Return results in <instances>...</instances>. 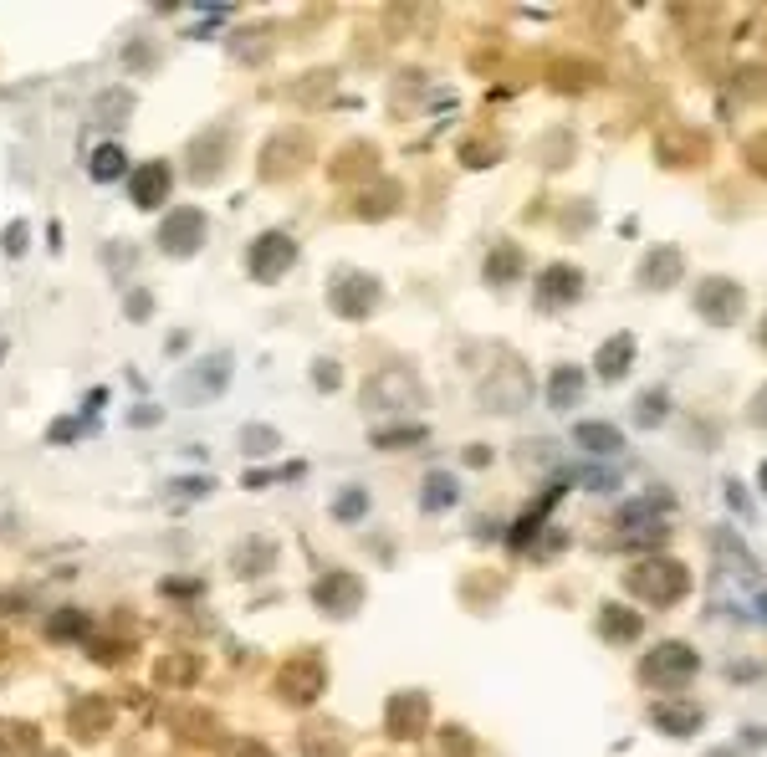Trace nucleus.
<instances>
[{
    "label": "nucleus",
    "instance_id": "51",
    "mask_svg": "<svg viewBox=\"0 0 767 757\" xmlns=\"http://www.w3.org/2000/svg\"><path fill=\"white\" fill-rule=\"evenodd\" d=\"M762 333H767V328H762Z\"/></svg>",
    "mask_w": 767,
    "mask_h": 757
},
{
    "label": "nucleus",
    "instance_id": "36",
    "mask_svg": "<svg viewBox=\"0 0 767 757\" xmlns=\"http://www.w3.org/2000/svg\"><path fill=\"white\" fill-rule=\"evenodd\" d=\"M302 752H307V757H343V742H338V732L312 727V732L302 737Z\"/></svg>",
    "mask_w": 767,
    "mask_h": 757
},
{
    "label": "nucleus",
    "instance_id": "25",
    "mask_svg": "<svg viewBox=\"0 0 767 757\" xmlns=\"http://www.w3.org/2000/svg\"><path fill=\"white\" fill-rule=\"evenodd\" d=\"M629 359H635V338H629V333H619L614 343H604V348H599L594 369H599L604 379H619V374L629 369Z\"/></svg>",
    "mask_w": 767,
    "mask_h": 757
},
{
    "label": "nucleus",
    "instance_id": "20",
    "mask_svg": "<svg viewBox=\"0 0 767 757\" xmlns=\"http://www.w3.org/2000/svg\"><path fill=\"white\" fill-rule=\"evenodd\" d=\"M41 732L31 722H0V757H36Z\"/></svg>",
    "mask_w": 767,
    "mask_h": 757
},
{
    "label": "nucleus",
    "instance_id": "19",
    "mask_svg": "<svg viewBox=\"0 0 767 757\" xmlns=\"http://www.w3.org/2000/svg\"><path fill=\"white\" fill-rule=\"evenodd\" d=\"M578 287H583L578 266H548V272L537 277V292H543V302H573Z\"/></svg>",
    "mask_w": 767,
    "mask_h": 757
},
{
    "label": "nucleus",
    "instance_id": "34",
    "mask_svg": "<svg viewBox=\"0 0 767 757\" xmlns=\"http://www.w3.org/2000/svg\"><path fill=\"white\" fill-rule=\"evenodd\" d=\"M277 445H282L277 430H266V425H246V430H241V451H246V456H272Z\"/></svg>",
    "mask_w": 767,
    "mask_h": 757
},
{
    "label": "nucleus",
    "instance_id": "31",
    "mask_svg": "<svg viewBox=\"0 0 767 757\" xmlns=\"http://www.w3.org/2000/svg\"><path fill=\"white\" fill-rule=\"evenodd\" d=\"M583 399V374L578 369H558L553 374V410H568Z\"/></svg>",
    "mask_w": 767,
    "mask_h": 757
},
{
    "label": "nucleus",
    "instance_id": "12",
    "mask_svg": "<svg viewBox=\"0 0 767 757\" xmlns=\"http://www.w3.org/2000/svg\"><path fill=\"white\" fill-rule=\"evenodd\" d=\"M425 722H430V701L420 691H399L389 701V711H384V727H389L394 742H415L425 732Z\"/></svg>",
    "mask_w": 767,
    "mask_h": 757
},
{
    "label": "nucleus",
    "instance_id": "21",
    "mask_svg": "<svg viewBox=\"0 0 767 757\" xmlns=\"http://www.w3.org/2000/svg\"><path fill=\"white\" fill-rule=\"evenodd\" d=\"M675 277H681V251H670V246H660L655 256H645V266H640V282L645 287H670Z\"/></svg>",
    "mask_w": 767,
    "mask_h": 757
},
{
    "label": "nucleus",
    "instance_id": "9",
    "mask_svg": "<svg viewBox=\"0 0 767 757\" xmlns=\"http://www.w3.org/2000/svg\"><path fill=\"white\" fill-rule=\"evenodd\" d=\"M200 241H205V210L179 205V210H169V215L159 220V246H164L169 256H195Z\"/></svg>",
    "mask_w": 767,
    "mask_h": 757
},
{
    "label": "nucleus",
    "instance_id": "18",
    "mask_svg": "<svg viewBox=\"0 0 767 757\" xmlns=\"http://www.w3.org/2000/svg\"><path fill=\"white\" fill-rule=\"evenodd\" d=\"M640 630H645V619H640L635 609H614V604L599 609V635H604V640L629 645V640H640Z\"/></svg>",
    "mask_w": 767,
    "mask_h": 757
},
{
    "label": "nucleus",
    "instance_id": "28",
    "mask_svg": "<svg viewBox=\"0 0 767 757\" xmlns=\"http://www.w3.org/2000/svg\"><path fill=\"white\" fill-rule=\"evenodd\" d=\"M517 272H522V251L512 241H502V246L486 256V282H512Z\"/></svg>",
    "mask_w": 767,
    "mask_h": 757
},
{
    "label": "nucleus",
    "instance_id": "14",
    "mask_svg": "<svg viewBox=\"0 0 767 757\" xmlns=\"http://www.w3.org/2000/svg\"><path fill=\"white\" fill-rule=\"evenodd\" d=\"M169 185H174V174H169V164H164V159L128 169V200L139 205V210H159V205H164V195H169Z\"/></svg>",
    "mask_w": 767,
    "mask_h": 757
},
{
    "label": "nucleus",
    "instance_id": "13",
    "mask_svg": "<svg viewBox=\"0 0 767 757\" xmlns=\"http://www.w3.org/2000/svg\"><path fill=\"white\" fill-rule=\"evenodd\" d=\"M312 599H318V609H328L333 619H348L358 604H364V584H358L353 573H323Z\"/></svg>",
    "mask_w": 767,
    "mask_h": 757
},
{
    "label": "nucleus",
    "instance_id": "38",
    "mask_svg": "<svg viewBox=\"0 0 767 757\" xmlns=\"http://www.w3.org/2000/svg\"><path fill=\"white\" fill-rule=\"evenodd\" d=\"M128 113H133V98H128V93H103L98 108H93L98 123H113V118H128Z\"/></svg>",
    "mask_w": 767,
    "mask_h": 757
},
{
    "label": "nucleus",
    "instance_id": "15",
    "mask_svg": "<svg viewBox=\"0 0 767 757\" xmlns=\"http://www.w3.org/2000/svg\"><path fill=\"white\" fill-rule=\"evenodd\" d=\"M67 727H72L77 742H98V737L113 727V706H108L103 696H82V701L67 711Z\"/></svg>",
    "mask_w": 767,
    "mask_h": 757
},
{
    "label": "nucleus",
    "instance_id": "27",
    "mask_svg": "<svg viewBox=\"0 0 767 757\" xmlns=\"http://www.w3.org/2000/svg\"><path fill=\"white\" fill-rule=\"evenodd\" d=\"M379 164V149L374 144H353V149H343L338 159H333V180H348V174H369Z\"/></svg>",
    "mask_w": 767,
    "mask_h": 757
},
{
    "label": "nucleus",
    "instance_id": "37",
    "mask_svg": "<svg viewBox=\"0 0 767 757\" xmlns=\"http://www.w3.org/2000/svg\"><path fill=\"white\" fill-rule=\"evenodd\" d=\"M164 492L179 497V502H195V497H210V492H215V481H210V476H179V481L164 486Z\"/></svg>",
    "mask_w": 767,
    "mask_h": 757
},
{
    "label": "nucleus",
    "instance_id": "30",
    "mask_svg": "<svg viewBox=\"0 0 767 757\" xmlns=\"http://www.w3.org/2000/svg\"><path fill=\"white\" fill-rule=\"evenodd\" d=\"M553 82L563 87V93H578L583 82H599V67H589V62H553Z\"/></svg>",
    "mask_w": 767,
    "mask_h": 757
},
{
    "label": "nucleus",
    "instance_id": "49",
    "mask_svg": "<svg viewBox=\"0 0 767 757\" xmlns=\"http://www.w3.org/2000/svg\"><path fill=\"white\" fill-rule=\"evenodd\" d=\"M762 492H767V466H762Z\"/></svg>",
    "mask_w": 767,
    "mask_h": 757
},
{
    "label": "nucleus",
    "instance_id": "6",
    "mask_svg": "<svg viewBox=\"0 0 767 757\" xmlns=\"http://www.w3.org/2000/svg\"><path fill=\"white\" fill-rule=\"evenodd\" d=\"M706 154H711V144H706V133H696V128L670 123V128L655 133V159L665 169H696V164H706Z\"/></svg>",
    "mask_w": 767,
    "mask_h": 757
},
{
    "label": "nucleus",
    "instance_id": "8",
    "mask_svg": "<svg viewBox=\"0 0 767 757\" xmlns=\"http://www.w3.org/2000/svg\"><path fill=\"white\" fill-rule=\"evenodd\" d=\"M696 650L691 645H681V640H665V645H655L650 650V660L640 665V676L645 681H655V686H681V681H691L696 676Z\"/></svg>",
    "mask_w": 767,
    "mask_h": 757
},
{
    "label": "nucleus",
    "instance_id": "44",
    "mask_svg": "<svg viewBox=\"0 0 767 757\" xmlns=\"http://www.w3.org/2000/svg\"><path fill=\"white\" fill-rule=\"evenodd\" d=\"M93 655H98L103 665H118V660L128 655V645H118V640H93Z\"/></svg>",
    "mask_w": 767,
    "mask_h": 757
},
{
    "label": "nucleus",
    "instance_id": "2",
    "mask_svg": "<svg viewBox=\"0 0 767 757\" xmlns=\"http://www.w3.org/2000/svg\"><path fill=\"white\" fill-rule=\"evenodd\" d=\"M323 686H328V665H323V655H292L282 671H277V696L287 701V706H312L323 696Z\"/></svg>",
    "mask_w": 767,
    "mask_h": 757
},
{
    "label": "nucleus",
    "instance_id": "45",
    "mask_svg": "<svg viewBox=\"0 0 767 757\" xmlns=\"http://www.w3.org/2000/svg\"><path fill=\"white\" fill-rule=\"evenodd\" d=\"M312 374H318V384H323V389H338V364H318Z\"/></svg>",
    "mask_w": 767,
    "mask_h": 757
},
{
    "label": "nucleus",
    "instance_id": "3",
    "mask_svg": "<svg viewBox=\"0 0 767 757\" xmlns=\"http://www.w3.org/2000/svg\"><path fill=\"white\" fill-rule=\"evenodd\" d=\"M225 384H231V353H210V359H195L174 379V394H179V405H205Z\"/></svg>",
    "mask_w": 767,
    "mask_h": 757
},
{
    "label": "nucleus",
    "instance_id": "33",
    "mask_svg": "<svg viewBox=\"0 0 767 757\" xmlns=\"http://www.w3.org/2000/svg\"><path fill=\"white\" fill-rule=\"evenodd\" d=\"M272 558H277V553H272V543H246V548H236V558H231V563H236V568L251 578V573H266V568H272Z\"/></svg>",
    "mask_w": 767,
    "mask_h": 757
},
{
    "label": "nucleus",
    "instance_id": "23",
    "mask_svg": "<svg viewBox=\"0 0 767 757\" xmlns=\"http://www.w3.org/2000/svg\"><path fill=\"white\" fill-rule=\"evenodd\" d=\"M123 169H128V154H123L118 144H98V149H93V159H87V174H93L98 185L123 180Z\"/></svg>",
    "mask_w": 767,
    "mask_h": 757
},
{
    "label": "nucleus",
    "instance_id": "4",
    "mask_svg": "<svg viewBox=\"0 0 767 757\" xmlns=\"http://www.w3.org/2000/svg\"><path fill=\"white\" fill-rule=\"evenodd\" d=\"M292 261H297V241H292L287 231H266V236H256L251 251H246V272H251L256 282H277V277H287Z\"/></svg>",
    "mask_w": 767,
    "mask_h": 757
},
{
    "label": "nucleus",
    "instance_id": "32",
    "mask_svg": "<svg viewBox=\"0 0 767 757\" xmlns=\"http://www.w3.org/2000/svg\"><path fill=\"white\" fill-rule=\"evenodd\" d=\"M394 205H399V185H389V180H384V185H374V195L364 190V200H358V215H364V220L374 215V220H379V215H389Z\"/></svg>",
    "mask_w": 767,
    "mask_h": 757
},
{
    "label": "nucleus",
    "instance_id": "42",
    "mask_svg": "<svg viewBox=\"0 0 767 757\" xmlns=\"http://www.w3.org/2000/svg\"><path fill=\"white\" fill-rule=\"evenodd\" d=\"M220 757H272V747L266 742H251V737H241V742H231Z\"/></svg>",
    "mask_w": 767,
    "mask_h": 757
},
{
    "label": "nucleus",
    "instance_id": "16",
    "mask_svg": "<svg viewBox=\"0 0 767 757\" xmlns=\"http://www.w3.org/2000/svg\"><path fill=\"white\" fill-rule=\"evenodd\" d=\"M650 722L670 737H691L701 727V706L696 701H655L650 706Z\"/></svg>",
    "mask_w": 767,
    "mask_h": 757
},
{
    "label": "nucleus",
    "instance_id": "35",
    "mask_svg": "<svg viewBox=\"0 0 767 757\" xmlns=\"http://www.w3.org/2000/svg\"><path fill=\"white\" fill-rule=\"evenodd\" d=\"M47 635L52 640H82L87 635V614H77V609H62L52 625H47Z\"/></svg>",
    "mask_w": 767,
    "mask_h": 757
},
{
    "label": "nucleus",
    "instance_id": "39",
    "mask_svg": "<svg viewBox=\"0 0 767 757\" xmlns=\"http://www.w3.org/2000/svg\"><path fill=\"white\" fill-rule=\"evenodd\" d=\"M333 512L343 517V522H353V517H364L369 512V492H358V486H348V492L333 502Z\"/></svg>",
    "mask_w": 767,
    "mask_h": 757
},
{
    "label": "nucleus",
    "instance_id": "24",
    "mask_svg": "<svg viewBox=\"0 0 767 757\" xmlns=\"http://www.w3.org/2000/svg\"><path fill=\"white\" fill-rule=\"evenodd\" d=\"M573 440L583 445V451H599V456H614L619 445H624V435L614 430V425H594V420H583V425H573Z\"/></svg>",
    "mask_w": 767,
    "mask_h": 757
},
{
    "label": "nucleus",
    "instance_id": "1",
    "mask_svg": "<svg viewBox=\"0 0 767 757\" xmlns=\"http://www.w3.org/2000/svg\"><path fill=\"white\" fill-rule=\"evenodd\" d=\"M629 594H640V599H650L655 609H665V604H675L686 589H691V573L675 563V558H650V563H640V568H629Z\"/></svg>",
    "mask_w": 767,
    "mask_h": 757
},
{
    "label": "nucleus",
    "instance_id": "5",
    "mask_svg": "<svg viewBox=\"0 0 767 757\" xmlns=\"http://www.w3.org/2000/svg\"><path fill=\"white\" fill-rule=\"evenodd\" d=\"M328 307L338 318H369L379 307V282L369 272H338L328 287Z\"/></svg>",
    "mask_w": 767,
    "mask_h": 757
},
{
    "label": "nucleus",
    "instance_id": "41",
    "mask_svg": "<svg viewBox=\"0 0 767 757\" xmlns=\"http://www.w3.org/2000/svg\"><path fill=\"white\" fill-rule=\"evenodd\" d=\"M440 757H471V737H466V732H456V727L440 732Z\"/></svg>",
    "mask_w": 767,
    "mask_h": 757
},
{
    "label": "nucleus",
    "instance_id": "10",
    "mask_svg": "<svg viewBox=\"0 0 767 757\" xmlns=\"http://www.w3.org/2000/svg\"><path fill=\"white\" fill-rule=\"evenodd\" d=\"M307 159H312V139H307L302 128L277 133V139L261 149V169H266V180H292L297 169H307Z\"/></svg>",
    "mask_w": 767,
    "mask_h": 757
},
{
    "label": "nucleus",
    "instance_id": "40",
    "mask_svg": "<svg viewBox=\"0 0 767 757\" xmlns=\"http://www.w3.org/2000/svg\"><path fill=\"white\" fill-rule=\"evenodd\" d=\"M665 420V389L640 394V425H660Z\"/></svg>",
    "mask_w": 767,
    "mask_h": 757
},
{
    "label": "nucleus",
    "instance_id": "7",
    "mask_svg": "<svg viewBox=\"0 0 767 757\" xmlns=\"http://www.w3.org/2000/svg\"><path fill=\"white\" fill-rule=\"evenodd\" d=\"M364 405L389 410V415H410V410H420V405H425V389H420L410 374L389 369V374H379V379L364 389Z\"/></svg>",
    "mask_w": 767,
    "mask_h": 757
},
{
    "label": "nucleus",
    "instance_id": "50",
    "mask_svg": "<svg viewBox=\"0 0 767 757\" xmlns=\"http://www.w3.org/2000/svg\"><path fill=\"white\" fill-rule=\"evenodd\" d=\"M0 359H6V338H0Z\"/></svg>",
    "mask_w": 767,
    "mask_h": 757
},
{
    "label": "nucleus",
    "instance_id": "26",
    "mask_svg": "<svg viewBox=\"0 0 767 757\" xmlns=\"http://www.w3.org/2000/svg\"><path fill=\"white\" fill-rule=\"evenodd\" d=\"M169 727H174L179 742H205V737H215V717H210V711H174Z\"/></svg>",
    "mask_w": 767,
    "mask_h": 757
},
{
    "label": "nucleus",
    "instance_id": "17",
    "mask_svg": "<svg viewBox=\"0 0 767 757\" xmlns=\"http://www.w3.org/2000/svg\"><path fill=\"white\" fill-rule=\"evenodd\" d=\"M190 174H195V180H220V169H225V133L220 128H210L205 133V139H195L190 144Z\"/></svg>",
    "mask_w": 767,
    "mask_h": 757
},
{
    "label": "nucleus",
    "instance_id": "43",
    "mask_svg": "<svg viewBox=\"0 0 767 757\" xmlns=\"http://www.w3.org/2000/svg\"><path fill=\"white\" fill-rule=\"evenodd\" d=\"M747 169H757L762 180H767V133H757V139L747 144Z\"/></svg>",
    "mask_w": 767,
    "mask_h": 757
},
{
    "label": "nucleus",
    "instance_id": "48",
    "mask_svg": "<svg viewBox=\"0 0 767 757\" xmlns=\"http://www.w3.org/2000/svg\"><path fill=\"white\" fill-rule=\"evenodd\" d=\"M752 420H757V425H767V389L752 399Z\"/></svg>",
    "mask_w": 767,
    "mask_h": 757
},
{
    "label": "nucleus",
    "instance_id": "29",
    "mask_svg": "<svg viewBox=\"0 0 767 757\" xmlns=\"http://www.w3.org/2000/svg\"><path fill=\"white\" fill-rule=\"evenodd\" d=\"M456 492H461V486H456V476H450V471H430L425 476V507L430 512L450 507V502H456Z\"/></svg>",
    "mask_w": 767,
    "mask_h": 757
},
{
    "label": "nucleus",
    "instance_id": "11",
    "mask_svg": "<svg viewBox=\"0 0 767 757\" xmlns=\"http://www.w3.org/2000/svg\"><path fill=\"white\" fill-rule=\"evenodd\" d=\"M696 313H701L706 323H716V328L737 323V318H742V287L727 282V277H706V282L696 287Z\"/></svg>",
    "mask_w": 767,
    "mask_h": 757
},
{
    "label": "nucleus",
    "instance_id": "22",
    "mask_svg": "<svg viewBox=\"0 0 767 757\" xmlns=\"http://www.w3.org/2000/svg\"><path fill=\"white\" fill-rule=\"evenodd\" d=\"M154 681L159 686H195L200 681V660L195 655H164L154 665Z\"/></svg>",
    "mask_w": 767,
    "mask_h": 757
},
{
    "label": "nucleus",
    "instance_id": "46",
    "mask_svg": "<svg viewBox=\"0 0 767 757\" xmlns=\"http://www.w3.org/2000/svg\"><path fill=\"white\" fill-rule=\"evenodd\" d=\"M21 246H26V226H11V231H6V251L21 256Z\"/></svg>",
    "mask_w": 767,
    "mask_h": 757
},
{
    "label": "nucleus",
    "instance_id": "47",
    "mask_svg": "<svg viewBox=\"0 0 767 757\" xmlns=\"http://www.w3.org/2000/svg\"><path fill=\"white\" fill-rule=\"evenodd\" d=\"M154 420H159L154 405H139V410H133V425H154Z\"/></svg>",
    "mask_w": 767,
    "mask_h": 757
}]
</instances>
